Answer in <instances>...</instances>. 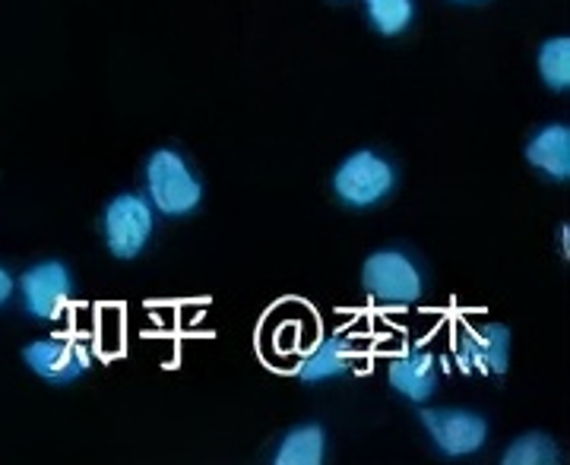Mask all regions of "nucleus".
Returning <instances> with one entry per match:
<instances>
[{
	"instance_id": "nucleus-1",
	"label": "nucleus",
	"mask_w": 570,
	"mask_h": 465,
	"mask_svg": "<svg viewBox=\"0 0 570 465\" xmlns=\"http://www.w3.org/2000/svg\"><path fill=\"white\" fill-rule=\"evenodd\" d=\"M146 181H149V197L156 202V209H163L165 216H187L190 209H197L200 194H204L187 162L171 149L153 152V159L146 165Z\"/></svg>"
},
{
	"instance_id": "nucleus-2",
	"label": "nucleus",
	"mask_w": 570,
	"mask_h": 465,
	"mask_svg": "<svg viewBox=\"0 0 570 465\" xmlns=\"http://www.w3.org/2000/svg\"><path fill=\"white\" fill-rule=\"evenodd\" d=\"M362 283L377 304L406 307V304L419 301V295H422L419 269L396 250H377L374 257H367L365 269H362Z\"/></svg>"
},
{
	"instance_id": "nucleus-3",
	"label": "nucleus",
	"mask_w": 570,
	"mask_h": 465,
	"mask_svg": "<svg viewBox=\"0 0 570 465\" xmlns=\"http://www.w3.org/2000/svg\"><path fill=\"white\" fill-rule=\"evenodd\" d=\"M153 235V209L142 197L121 194L105 209V241L121 260H134Z\"/></svg>"
},
{
	"instance_id": "nucleus-4",
	"label": "nucleus",
	"mask_w": 570,
	"mask_h": 465,
	"mask_svg": "<svg viewBox=\"0 0 570 465\" xmlns=\"http://www.w3.org/2000/svg\"><path fill=\"white\" fill-rule=\"evenodd\" d=\"M333 187L340 200H346L348 206H371V202L384 200L393 190V168L365 149L343 162L333 178Z\"/></svg>"
},
{
	"instance_id": "nucleus-5",
	"label": "nucleus",
	"mask_w": 570,
	"mask_h": 465,
	"mask_svg": "<svg viewBox=\"0 0 570 465\" xmlns=\"http://www.w3.org/2000/svg\"><path fill=\"white\" fill-rule=\"evenodd\" d=\"M422 422H425L431 441L448 456H469L489 437L485 422L472 412H460V408H425Z\"/></svg>"
},
{
	"instance_id": "nucleus-6",
	"label": "nucleus",
	"mask_w": 570,
	"mask_h": 465,
	"mask_svg": "<svg viewBox=\"0 0 570 465\" xmlns=\"http://www.w3.org/2000/svg\"><path fill=\"white\" fill-rule=\"evenodd\" d=\"M510 333L504 326H466L453 345L456 365L469 374H504L508 370Z\"/></svg>"
},
{
	"instance_id": "nucleus-7",
	"label": "nucleus",
	"mask_w": 570,
	"mask_h": 465,
	"mask_svg": "<svg viewBox=\"0 0 570 465\" xmlns=\"http://www.w3.org/2000/svg\"><path fill=\"white\" fill-rule=\"evenodd\" d=\"M26 310L39 320H58L70 301V273L61 264H39L22 276Z\"/></svg>"
},
{
	"instance_id": "nucleus-8",
	"label": "nucleus",
	"mask_w": 570,
	"mask_h": 465,
	"mask_svg": "<svg viewBox=\"0 0 570 465\" xmlns=\"http://www.w3.org/2000/svg\"><path fill=\"white\" fill-rule=\"evenodd\" d=\"M22 358L39 377L51 380V384H70L89 367L86 345L73 343V339H41V343L26 345Z\"/></svg>"
},
{
	"instance_id": "nucleus-9",
	"label": "nucleus",
	"mask_w": 570,
	"mask_h": 465,
	"mask_svg": "<svg viewBox=\"0 0 570 465\" xmlns=\"http://www.w3.org/2000/svg\"><path fill=\"white\" fill-rule=\"evenodd\" d=\"M387 380L412 403H425L438 386V362L425 348H409L403 355L390 358Z\"/></svg>"
},
{
	"instance_id": "nucleus-10",
	"label": "nucleus",
	"mask_w": 570,
	"mask_h": 465,
	"mask_svg": "<svg viewBox=\"0 0 570 465\" xmlns=\"http://www.w3.org/2000/svg\"><path fill=\"white\" fill-rule=\"evenodd\" d=\"M527 159L554 181H568L570 175V130L564 123H551L539 130L527 146Z\"/></svg>"
},
{
	"instance_id": "nucleus-11",
	"label": "nucleus",
	"mask_w": 570,
	"mask_h": 465,
	"mask_svg": "<svg viewBox=\"0 0 570 465\" xmlns=\"http://www.w3.org/2000/svg\"><path fill=\"white\" fill-rule=\"evenodd\" d=\"M355 355L358 352H355V345L348 343L346 336H330L302 362L298 377L305 384H321V380H330V377H340V374L352 370Z\"/></svg>"
},
{
	"instance_id": "nucleus-12",
	"label": "nucleus",
	"mask_w": 570,
	"mask_h": 465,
	"mask_svg": "<svg viewBox=\"0 0 570 465\" xmlns=\"http://www.w3.org/2000/svg\"><path fill=\"white\" fill-rule=\"evenodd\" d=\"M321 459H324V431L317 425L292 431L276 453L279 465H317Z\"/></svg>"
},
{
	"instance_id": "nucleus-13",
	"label": "nucleus",
	"mask_w": 570,
	"mask_h": 465,
	"mask_svg": "<svg viewBox=\"0 0 570 465\" xmlns=\"http://www.w3.org/2000/svg\"><path fill=\"white\" fill-rule=\"evenodd\" d=\"M539 73L551 89H568L570 86V41L551 39L539 51Z\"/></svg>"
},
{
	"instance_id": "nucleus-14",
	"label": "nucleus",
	"mask_w": 570,
	"mask_h": 465,
	"mask_svg": "<svg viewBox=\"0 0 570 465\" xmlns=\"http://www.w3.org/2000/svg\"><path fill=\"white\" fill-rule=\"evenodd\" d=\"M558 459V446L546 434H527L504 453L508 465H554Z\"/></svg>"
},
{
	"instance_id": "nucleus-15",
	"label": "nucleus",
	"mask_w": 570,
	"mask_h": 465,
	"mask_svg": "<svg viewBox=\"0 0 570 465\" xmlns=\"http://www.w3.org/2000/svg\"><path fill=\"white\" fill-rule=\"evenodd\" d=\"M371 22L384 36H400L412 22V0H365Z\"/></svg>"
},
{
	"instance_id": "nucleus-16",
	"label": "nucleus",
	"mask_w": 570,
	"mask_h": 465,
	"mask_svg": "<svg viewBox=\"0 0 570 465\" xmlns=\"http://www.w3.org/2000/svg\"><path fill=\"white\" fill-rule=\"evenodd\" d=\"M10 291H13V279H10V276H7V273L0 269V304L10 298Z\"/></svg>"
}]
</instances>
